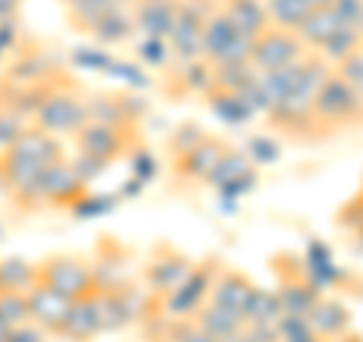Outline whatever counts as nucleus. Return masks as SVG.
<instances>
[{"label":"nucleus","mask_w":363,"mask_h":342,"mask_svg":"<svg viewBox=\"0 0 363 342\" xmlns=\"http://www.w3.org/2000/svg\"><path fill=\"white\" fill-rule=\"evenodd\" d=\"M64 143L30 124L16 143L0 149V191L6 197H16L18 191H25L33 179H40L52 164L64 161Z\"/></svg>","instance_id":"nucleus-1"},{"label":"nucleus","mask_w":363,"mask_h":342,"mask_svg":"<svg viewBox=\"0 0 363 342\" xmlns=\"http://www.w3.org/2000/svg\"><path fill=\"white\" fill-rule=\"evenodd\" d=\"M33 128L45 131L55 140H73L88 124V88L79 82L73 73L61 70L52 79L49 94H45L43 106L33 116Z\"/></svg>","instance_id":"nucleus-2"},{"label":"nucleus","mask_w":363,"mask_h":342,"mask_svg":"<svg viewBox=\"0 0 363 342\" xmlns=\"http://www.w3.org/2000/svg\"><path fill=\"white\" fill-rule=\"evenodd\" d=\"M88 194H91V185H85L76 176V170L70 167V158H64V161L52 164L40 179H33L25 191L9 197V203L21 215H37V212H52V209L73 212Z\"/></svg>","instance_id":"nucleus-3"},{"label":"nucleus","mask_w":363,"mask_h":342,"mask_svg":"<svg viewBox=\"0 0 363 342\" xmlns=\"http://www.w3.org/2000/svg\"><path fill=\"white\" fill-rule=\"evenodd\" d=\"M76 155L91 158L104 164L106 170L116 167L124 158H133L140 149H145V136L140 124H100L88 121L82 131L73 136Z\"/></svg>","instance_id":"nucleus-4"},{"label":"nucleus","mask_w":363,"mask_h":342,"mask_svg":"<svg viewBox=\"0 0 363 342\" xmlns=\"http://www.w3.org/2000/svg\"><path fill=\"white\" fill-rule=\"evenodd\" d=\"M312 109L327 140L339 131L363 128V94L354 85H348L342 76H336L333 70L321 82V88L315 91Z\"/></svg>","instance_id":"nucleus-5"},{"label":"nucleus","mask_w":363,"mask_h":342,"mask_svg":"<svg viewBox=\"0 0 363 342\" xmlns=\"http://www.w3.org/2000/svg\"><path fill=\"white\" fill-rule=\"evenodd\" d=\"M272 276H276V297L281 303V315L309 318L315 303L324 297V291L306 270V260L294 252H279L272 258Z\"/></svg>","instance_id":"nucleus-6"},{"label":"nucleus","mask_w":363,"mask_h":342,"mask_svg":"<svg viewBox=\"0 0 363 342\" xmlns=\"http://www.w3.org/2000/svg\"><path fill=\"white\" fill-rule=\"evenodd\" d=\"M224 267V260L218 255H209L206 260L191 267V272L179 282V288L173 294L157 303V318H191L200 312V306L209 300L212 285L218 279V272Z\"/></svg>","instance_id":"nucleus-7"},{"label":"nucleus","mask_w":363,"mask_h":342,"mask_svg":"<svg viewBox=\"0 0 363 342\" xmlns=\"http://www.w3.org/2000/svg\"><path fill=\"white\" fill-rule=\"evenodd\" d=\"M37 282L58 291L67 300H79L91 291H97L91 258L73 255V252H61V255H49L37 260Z\"/></svg>","instance_id":"nucleus-8"},{"label":"nucleus","mask_w":363,"mask_h":342,"mask_svg":"<svg viewBox=\"0 0 363 342\" xmlns=\"http://www.w3.org/2000/svg\"><path fill=\"white\" fill-rule=\"evenodd\" d=\"M215 9H218V0H179L176 25L167 37L169 55L176 58V64L200 58L203 31H206L209 18L215 16Z\"/></svg>","instance_id":"nucleus-9"},{"label":"nucleus","mask_w":363,"mask_h":342,"mask_svg":"<svg viewBox=\"0 0 363 342\" xmlns=\"http://www.w3.org/2000/svg\"><path fill=\"white\" fill-rule=\"evenodd\" d=\"M58 73H61V61L55 58L40 40H25L18 45V52L6 61L4 70H0V85L28 88V85L49 82V79Z\"/></svg>","instance_id":"nucleus-10"},{"label":"nucleus","mask_w":363,"mask_h":342,"mask_svg":"<svg viewBox=\"0 0 363 342\" xmlns=\"http://www.w3.org/2000/svg\"><path fill=\"white\" fill-rule=\"evenodd\" d=\"M252 55V40L245 37L230 21V16L221 9H215V16L209 18L206 31H203V45H200V58L209 67L218 64H236V61H248Z\"/></svg>","instance_id":"nucleus-11"},{"label":"nucleus","mask_w":363,"mask_h":342,"mask_svg":"<svg viewBox=\"0 0 363 342\" xmlns=\"http://www.w3.org/2000/svg\"><path fill=\"white\" fill-rule=\"evenodd\" d=\"M306 55H309V49L303 45L297 31L269 25L264 33H257L252 40V55H248V61H252V67L257 73H276V70H285V67L303 61Z\"/></svg>","instance_id":"nucleus-12"},{"label":"nucleus","mask_w":363,"mask_h":342,"mask_svg":"<svg viewBox=\"0 0 363 342\" xmlns=\"http://www.w3.org/2000/svg\"><path fill=\"white\" fill-rule=\"evenodd\" d=\"M227 149H230L227 136L206 131V136H203L197 145H191L188 152L169 158V176H173L176 185H206L212 170L218 167Z\"/></svg>","instance_id":"nucleus-13"},{"label":"nucleus","mask_w":363,"mask_h":342,"mask_svg":"<svg viewBox=\"0 0 363 342\" xmlns=\"http://www.w3.org/2000/svg\"><path fill=\"white\" fill-rule=\"evenodd\" d=\"M191 267H194V260L185 252H179L173 243H157L149 252V260H145V267L140 272V282L157 300H164L167 294H173L179 288V282L188 276Z\"/></svg>","instance_id":"nucleus-14"},{"label":"nucleus","mask_w":363,"mask_h":342,"mask_svg":"<svg viewBox=\"0 0 363 342\" xmlns=\"http://www.w3.org/2000/svg\"><path fill=\"white\" fill-rule=\"evenodd\" d=\"M149 106L130 91H88V121L100 124H140Z\"/></svg>","instance_id":"nucleus-15"},{"label":"nucleus","mask_w":363,"mask_h":342,"mask_svg":"<svg viewBox=\"0 0 363 342\" xmlns=\"http://www.w3.org/2000/svg\"><path fill=\"white\" fill-rule=\"evenodd\" d=\"M130 264H133V252L128 246H121L116 236H100V246L94 258H91L97 291H112V288H121V285L133 282Z\"/></svg>","instance_id":"nucleus-16"},{"label":"nucleus","mask_w":363,"mask_h":342,"mask_svg":"<svg viewBox=\"0 0 363 342\" xmlns=\"http://www.w3.org/2000/svg\"><path fill=\"white\" fill-rule=\"evenodd\" d=\"M25 297H28L30 321L37 324V327H43L49 336H58L64 321H67V315H70L73 300H67V297H61L58 291L45 288L43 282H33Z\"/></svg>","instance_id":"nucleus-17"},{"label":"nucleus","mask_w":363,"mask_h":342,"mask_svg":"<svg viewBox=\"0 0 363 342\" xmlns=\"http://www.w3.org/2000/svg\"><path fill=\"white\" fill-rule=\"evenodd\" d=\"M255 182H257V176H255L252 158H248L242 149L230 145V149L224 152V158L218 161V167L212 170V176H209L206 185L224 191L227 197H240V194L252 188Z\"/></svg>","instance_id":"nucleus-18"},{"label":"nucleus","mask_w":363,"mask_h":342,"mask_svg":"<svg viewBox=\"0 0 363 342\" xmlns=\"http://www.w3.org/2000/svg\"><path fill=\"white\" fill-rule=\"evenodd\" d=\"M176 13H179V0H133L130 4L136 33L155 40L169 37V31L176 25Z\"/></svg>","instance_id":"nucleus-19"},{"label":"nucleus","mask_w":363,"mask_h":342,"mask_svg":"<svg viewBox=\"0 0 363 342\" xmlns=\"http://www.w3.org/2000/svg\"><path fill=\"white\" fill-rule=\"evenodd\" d=\"M104 333V321H100V303H97V291L85 294V297L73 300L70 315L61 327V339L67 342H94Z\"/></svg>","instance_id":"nucleus-20"},{"label":"nucleus","mask_w":363,"mask_h":342,"mask_svg":"<svg viewBox=\"0 0 363 342\" xmlns=\"http://www.w3.org/2000/svg\"><path fill=\"white\" fill-rule=\"evenodd\" d=\"M255 291H257V285L248 279L242 270L224 264L221 272H218V279H215V285H212L209 300L218 303V306H227V309L240 312L245 318V306H248V300L255 297Z\"/></svg>","instance_id":"nucleus-21"},{"label":"nucleus","mask_w":363,"mask_h":342,"mask_svg":"<svg viewBox=\"0 0 363 342\" xmlns=\"http://www.w3.org/2000/svg\"><path fill=\"white\" fill-rule=\"evenodd\" d=\"M209 88H212V67L203 61V58L176 64V70L167 73V85H164V91H167V94L173 97V100L191 97V94L203 97Z\"/></svg>","instance_id":"nucleus-22"},{"label":"nucleus","mask_w":363,"mask_h":342,"mask_svg":"<svg viewBox=\"0 0 363 342\" xmlns=\"http://www.w3.org/2000/svg\"><path fill=\"white\" fill-rule=\"evenodd\" d=\"M309 324L324 342H339L351 333V312L336 297H321L309 312Z\"/></svg>","instance_id":"nucleus-23"},{"label":"nucleus","mask_w":363,"mask_h":342,"mask_svg":"<svg viewBox=\"0 0 363 342\" xmlns=\"http://www.w3.org/2000/svg\"><path fill=\"white\" fill-rule=\"evenodd\" d=\"M130 4L133 0H73L70 6H64V18L76 33H85L88 37L106 16H112L116 9H124Z\"/></svg>","instance_id":"nucleus-24"},{"label":"nucleus","mask_w":363,"mask_h":342,"mask_svg":"<svg viewBox=\"0 0 363 342\" xmlns=\"http://www.w3.org/2000/svg\"><path fill=\"white\" fill-rule=\"evenodd\" d=\"M218 4L248 40H255L257 33H264L269 28L267 0H218Z\"/></svg>","instance_id":"nucleus-25"},{"label":"nucleus","mask_w":363,"mask_h":342,"mask_svg":"<svg viewBox=\"0 0 363 342\" xmlns=\"http://www.w3.org/2000/svg\"><path fill=\"white\" fill-rule=\"evenodd\" d=\"M194 321L206 330L215 342L227 339V336H236V333H242V330H245V318L240 312L227 309V306H218L212 300H206L200 306V312L194 315Z\"/></svg>","instance_id":"nucleus-26"},{"label":"nucleus","mask_w":363,"mask_h":342,"mask_svg":"<svg viewBox=\"0 0 363 342\" xmlns=\"http://www.w3.org/2000/svg\"><path fill=\"white\" fill-rule=\"evenodd\" d=\"M339 28H342V18L336 16L333 6H315L309 13V18L297 28V33L309 52H321V45L330 40Z\"/></svg>","instance_id":"nucleus-27"},{"label":"nucleus","mask_w":363,"mask_h":342,"mask_svg":"<svg viewBox=\"0 0 363 342\" xmlns=\"http://www.w3.org/2000/svg\"><path fill=\"white\" fill-rule=\"evenodd\" d=\"M257 70L252 61H236V64H218L212 67V88L215 91H230V94H245L255 85Z\"/></svg>","instance_id":"nucleus-28"},{"label":"nucleus","mask_w":363,"mask_h":342,"mask_svg":"<svg viewBox=\"0 0 363 342\" xmlns=\"http://www.w3.org/2000/svg\"><path fill=\"white\" fill-rule=\"evenodd\" d=\"M203 100H206L209 109L218 118H224L227 124H245L248 118L255 116V109L245 104L242 94H230V91H215V88H209L206 94H203Z\"/></svg>","instance_id":"nucleus-29"},{"label":"nucleus","mask_w":363,"mask_h":342,"mask_svg":"<svg viewBox=\"0 0 363 342\" xmlns=\"http://www.w3.org/2000/svg\"><path fill=\"white\" fill-rule=\"evenodd\" d=\"M88 37H94L100 45H121L136 37V28H133V16H130V6L124 9H116L112 16H106L100 25L88 33Z\"/></svg>","instance_id":"nucleus-30"},{"label":"nucleus","mask_w":363,"mask_h":342,"mask_svg":"<svg viewBox=\"0 0 363 342\" xmlns=\"http://www.w3.org/2000/svg\"><path fill=\"white\" fill-rule=\"evenodd\" d=\"M37 282V264L25 258H0V291L28 294Z\"/></svg>","instance_id":"nucleus-31"},{"label":"nucleus","mask_w":363,"mask_h":342,"mask_svg":"<svg viewBox=\"0 0 363 342\" xmlns=\"http://www.w3.org/2000/svg\"><path fill=\"white\" fill-rule=\"evenodd\" d=\"M318 4L315 0H267V13H269V25L276 28H288L297 31L309 13Z\"/></svg>","instance_id":"nucleus-32"},{"label":"nucleus","mask_w":363,"mask_h":342,"mask_svg":"<svg viewBox=\"0 0 363 342\" xmlns=\"http://www.w3.org/2000/svg\"><path fill=\"white\" fill-rule=\"evenodd\" d=\"M357 49H363V37H360V33H357L354 28L342 25V28H339V31L333 33L330 40H327V43L321 45V52H318V55H321V58H324L327 64H330V67H336L339 61H345L348 55H354Z\"/></svg>","instance_id":"nucleus-33"},{"label":"nucleus","mask_w":363,"mask_h":342,"mask_svg":"<svg viewBox=\"0 0 363 342\" xmlns=\"http://www.w3.org/2000/svg\"><path fill=\"white\" fill-rule=\"evenodd\" d=\"M161 339L164 342H215L206 330H203L194 315L191 318H161Z\"/></svg>","instance_id":"nucleus-34"},{"label":"nucleus","mask_w":363,"mask_h":342,"mask_svg":"<svg viewBox=\"0 0 363 342\" xmlns=\"http://www.w3.org/2000/svg\"><path fill=\"white\" fill-rule=\"evenodd\" d=\"M28 128H30V121L25 116H18L9 104L0 100V149H6L9 143H16Z\"/></svg>","instance_id":"nucleus-35"},{"label":"nucleus","mask_w":363,"mask_h":342,"mask_svg":"<svg viewBox=\"0 0 363 342\" xmlns=\"http://www.w3.org/2000/svg\"><path fill=\"white\" fill-rule=\"evenodd\" d=\"M0 318L9 324V327H18L30 321V312H28V297L25 294H16V291H0Z\"/></svg>","instance_id":"nucleus-36"},{"label":"nucleus","mask_w":363,"mask_h":342,"mask_svg":"<svg viewBox=\"0 0 363 342\" xmlns=\"http://www.w3.org/2000/svg\"><path fill=\"white\" fill-rule=\"evenodd\" d=\"M203 136H206V131L200 128L197 121H185V124H179V128L169 133V140H167V152H169V158H176V155H182V152H188L191 145H197Z\"/></svg>","instance_id":"nucleus-37"},{"label":"nucleus","mask_w":363,"mask_h":342,"mask_svg":"<svg viewBox=\"0 0 363 342\" xmlns=\"http://www.w3.org/2000/svg\"><path fill=\"white\" fill-rule=\"evenodd\" d=\"M336 227H339V231H345V233H351V236L363 233V197H360V194H354V197L345 200L342 206H339Z\"/></svg>","instance_id":"nucleus-38"},{"label":"nucleus","mask_w":363,"mask_h":342,"mask_svg":"<svg viewBox=\"0 0 363 342\" xmlns=\"http://www.w3.org/2000/svg\"><path fill=\"white\" fill-rule=\"evenodd\" d=\"M136 58L149 67H167L169 64V45L167 40H155V37H143V43L136 45Z\"/></svg>","instance_id":"nucleus-39"},{"label":"nucleus","mask_w":363,"mask_h":342,"mask_svg":"<svg viewBox=\"0 0 363 342\" xmlns=\"http://www.w3.org/2000/svg\"><path fill=\"white\" fill-rule=\"evenodd\" d=\"M333 73L342 76L348 85H354L360 94H363V49H357L354 55H348L345 61H339V64L333 67Z\"/></svg>","instance_id":"nucleus-40"},{"label":"nucleus","mask_w":363,"mask_h":342,"mask_svg":"<svg viewBox=\"0 0 363 342\" xmlns=\"http://www.w3.org/2000/svg\"><path fill=\"white\" fill-rule=\"evenodd\" d=\"M248 158H252V164H272V161H279V143H272L269 136H252L248 140Z\"/></svg>","instance_id":"nucleus-41"},{"label":"nucleus","mask_w":363,"mask_h":342,"mask_svg":"<svg viewBox=\"0 0 363 342\" xmlns=\"http://www.w3.org/2000/svg\"><path fill=\"white\" fill-rule=\"evenodd\" d=\"M49 339H52V336L45 333L43 327H37L33 321H25V324L13 327V333H9L6 342H49Z\"/></svg>","instance_id":"nucleus-42"},{"label":"nucleus","mask_w":363,"mask_h":342,"mask_svg":"<svg viewBox=\"0 0 363 342\" xmlns=\"http://www.w3.org/2000/svg\"><path fill=\"white\" fill-rule=\"evenodd\" d=\"M21 4H25V0H0V21L18 18L21 16Z\"/></svg>","instance_id":"nucleus-43"},{"label":"nucleus","mask_w":363,"mask_h":342,"mask_svg":"<svg viewBox=\"0 0 363 342\" xmlns=\"http://www.w3.org/2000/svg\"><path fill=\"white\" fill-rule=\"evenodd\" d=\"M218 342H260V339H257V333H255V330L245 324V330H242V333H236V336H227V339H218Z\"/></svg>","instance_id":"nucleus-44"},{"label":"nucleus","mask_w":363,"mask_h":342,"mask_svg":"<svg viewBox=\"0 0 363 342\" xmlns=\"http://www.w3.org/2000/svg\"><path fill=\"white\" fill-rule=\"evenodd\" d=\"M58 4H61V6H70V4H73V0H58Z\"/></svg>","instance_id":"nucleus-45"},{"label":"nucleus","mask_w":363,"mask_h":342,"mask_svg":"<svg viewBox=\"0 0 363 342\" xmlns=\"http://www.w3.org/2000/svg\"><path fill=\"white\" fill-rule=\"evenodd\" d=\"M357 194H360V197H363V182H360V191H357Z\"/></svg>","instance_id":"nucleus-46"},{"label":"nucleus","mask_w":363,"mask_h":342,"mask_svg":"<svg viewBox=\"0 0 363 342\" xmlns=\"http://www.w3.org/2000/svg\"><path fill=\"white\" fill-rule=\"evenodd\" d=\"M155 342H164V339H155Z\"/></svg>","instance_id":"nucleus-47"}]
</instances>
